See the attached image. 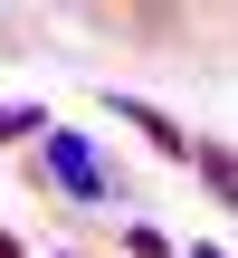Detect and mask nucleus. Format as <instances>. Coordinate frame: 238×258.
I'll return each instance as SVG.
<instances>
[{
  "label": "nucleus",
  "instance_id": "obj_2",
  "mask_svg": "<svg viewBox=\"0 0 238 258\" xmlns=\"http://www.w3.org/2000/svg\"><path fill=\"white\" fill-rule=\"evenodd\" d=\"M191 172H200V182L238 211V153H229V144H200V153H191Z\"/></svg>",
  "mask_w": 238,
  "mask_h": 258
},
{
  "label": "nucleus",
  "instance_id": "obj_3",
  "mask_svg": "<svg viewBox=\"0 0 238 258\" xmlns=\"http://www.w3.org/2000/svg\"><path fill=\"white\" fill-rule=\"evenodd\" d=\"M19 134H48V124H38V105H0V144H19Z\"/></svg>",
  "mask_w": 238,
  "mask_h": 258
},
{
  "label": "nucleus",
  "instance_id": "obj_4",
  "mask_svg": "<svg viewBox=\"0 0 238 258\" xmlns=\"http://www.w3.org/2000/svg\"><path fill=\"white\" fill-rule=\"evenodd\" d=\"M124 249L134 258H172V239H162V230H124Z\"/></svg>",
  "mask_w": 238,
  "mask_h": 258
},
{
  "label": "nucleus",
  "instance_id": "obj_5",
  "mask_svg": "<svg viewBox=\"0 0 238 258\" xmlns=\"http://www.w3.org/2000/svg\"><path fill=\"white\" fill-rule=\"evenodd\" d=\"M0 258H19V239H10V230H0Z\"/></svg>",
  "mask_w": 238,
  "mask_h": 258
},
{
  "label": "nucleus",
  "instance_id": "obj_6",
  "mask_svg": "<svg viewBox=\"0 0 238 258\" xmlns=\"http://www.w3.org/2000/svg\"><path fill=\"white\" fill-rule=\"evenodd\" d=\"M191 258H219V249H191Z\"/></svg>",
  "mask_w": 238,
  "mask_h": 258
},
{
  "label": "nucleus",
  "instance_id": "obj_1",
  "mask_svg": "<svg viewBox=\"0 0 238 258\" xmlns=\"http://www.w3.org/2000/svg\"><path fill=\"white\" fill-rule=\"evenodd\" d=\"M48 172H57V191H76V201H105L114 182H105V163L76 144V134H48Z\"/></svg>",
  "mask_w": 238,
  "mask_h": 258
}]
</instances>
